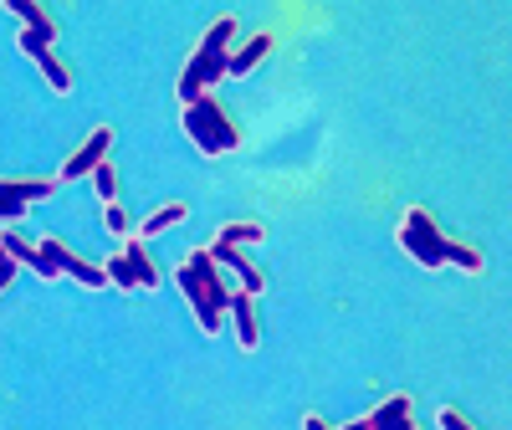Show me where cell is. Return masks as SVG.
Segmentation results:
<instances>
[{"label": "cell", "mask_w": 512, "mask_h": 430, "mask_svg": "<svg viewBox=\"0 0 512 430\" xmlns=\"http://www.w3.org/2000/svg\"><path fill=\"white\" fill-rule=\"evenodd\" d=\"M303 430H333L328 420H318V415H303Z\"/></svg>", "instance_id": "603a6c76"}, {"label": "cell", "mask_w": 512, "mask_h": 430, "mask_svg": "<svg viewBox=\"0 0 512 430\" xmlns=\"http://www.w3.org/2000/svg\"><path fill=\"white\" fill-rule=\"evenodd\" d=\"M57 180H0V226H16L31 215V205L52 200Z\"/></svg>", "instance_id": "8992f818"}, {"label": "cell", "mask_w": 512, "mask_h": 430, "mask_svg": "<svg viewBox=\"0 0 512 430\" xmlns=\"http://www.w3.org/2000/svg\"><path fill=\"white\" fill-rule=\"evenodd\" d=\"M0 251H6L16 267H31L41 282H57V277H62V272L47 262V256H41V246H36V241H26L21 231H0Z\"/></svg>", "instance_id": "8fae6325"}, {"label": "cell", "mask_w": 512, "mask_h": 430, "mask_svg": "<svg viewBox=\"0 0 512 430\" xmlns=\"http://www.w3.org/2000/svg\"><path fill=\"white\" fill-rule=\"evenodd\" d=\"M175 282H180L185 303H190V313H195V328L216 338V333L226 328V308H231V282H226V272L210 262V251H190L185 262H180V272H175Z\"/></svg>", "instance_id": "6da1fadb"}, {"label": "cell", "mask_w": 512, "mask_h": 430, "mask_svg": "<svg viewBox=\"0 0 512 430\" xmlns=\"http://www.w3.org/2000/svg\"><path fill=\"white\" fill-rule=\"evenodd\" d=\"M446 267H461V272H472V277H482V272H487L482 251H477V246H461V241H451V251H446Z\"/></svg>", "instance_id": "ac0fdd59"}, {"label": "cell", "mask_w": 512, "mask_h": 430, "mask_svg": "<svg viewBox=\"0 0 512 430\" xmlns=\"http://www.w3.org/2000/svg\"><path fill=\"white\" fill-rule=\"evenodd\" d=\"M262 236H267L262 221H231V226H221L216 246H246V241H262Z\"/></svg>", "instance_id": "e0dca14e"}, {"label": "cell", "mask_w": 512, "mask_h": 430, "mask_svg": "<svg viewBox=\"0 0 512 430\" xmlns=\"http://www.w3.org/2000/svg\"><path fill=\"white\" fill-rule=\"evenodd\" d=\"M231 36H236V16H216V21H210V31L195 41V52H190L185 72H180V103H190V98L210 93V88H216V82L226 77Z\"/></svg>", "instance_id": "3957f363"}, {"label": "cell", "mask_w": 512, "mask_h": 430, "mask_svg": "<svg viewBox=\"0 0 512 430\" xmlns=\"http://www.w3.org/2000/svg\"><path fill=\"white\" fill-rule=\"evenodd\" d=\"M16 272H21V267L11 262V256H0V292H6V287L16 282Z\"/></svg>", "instance_id": "7402d4cb"}, {"label": "cell", "mask_w": 512, "mask_h": 430, "mask_svg": "<svg viewBox=\"0 0 512 430\" xmlns=\"http://www.w3.org/2000/svg\"><path fill=\"white\" fill-rule=\"evenodd\" d=\"M226 323L236 328V343L251 354L256 343H262V323H256V297H246V292H236L231 287V308H226Z\"/></svg>", "instance_id": "4fadbf2b"}, {"label": "cell", "mask_w": 512, "mask_h": 430, "mask_svg": "<svg viewBox=\"0 0 512 430\" xmlns=\"http://www.w3.org/2000/svg\"><path fill=\"white\" fill-rule=\"evenodd\" d=\"M6 11L21 21V31H31V36H41V41H52V36H57L52 11H47V6H36V0H6Z\"/></svg>", "instance_id": "9a60e30c"}, {"label": "cell", "mask_w": 512, "mask_h": 430, "mask_svg": "<svg viewBox=\"0 0 512 430\" xmlns=\"http://www.w3.org/2000/svg\"><path fill=\"white\" fill-rule=\"evenodd\" d=\"M272 47H277V36H272V31H256L246 47H236V52L226 57V77H251L256 67L272 57Z\"/></svg>", "instance_id": "5bb4252c"}, {"label": "cell", "mask_w": 512, "mask_h": 430, "mask_svg": "<svg viewBox=\"0 0 512 430\" xmlns=\"http://www.w3.org/2000/svg\"><path fill=\"white\" fill-rule=\"evenodd\" d=\"M103 277H108L118 292H159V282H164V272L154 267V256H149V246H144L139 236H128L123 251L108 256Z\"/></svg>", "instance_id": "5b68a950"}, {"label": "cell", "mask_w": 512, "mask_h": 430, "mask_svg": "<svg viewBox=\"0 0 512 430\" xmlns=\"http://www.w3.org/2000/svg\"><path fill=\"white\" fill-rule=\"evenodd\" d=\"M103 231L113 236V241H128V231H134V221L123 215V205L113 200V205H103Z\"/></svg>", "instance_id": "d6986e66"}, {"label": "cell", "mask_w": 512, "mask_h": 430, "mask_svg": "<svg viewBox=\"0 0 512 430\" xmlns=\"http://www.w3.org/2000/svg\"><path fill=\"white\" fill-rule=\"evenodd\" d=\"M41 246V256L62 272V277H72V282H82V287H108V277H103V267H93V262H82V256L62 241V236H41L36 241Z\"/></svg>", "instance_id": "ba28073f"}, {"label": "cell", "mask_w": 512, "mask_h": 430, "mask_svg": "<svg viewBox=\"0 0 512 430\" xmlns=\"http://www.w3.org/2000/svg\"><path fill=\"white\" fill-rule=\"evenodd\" d=\"M93 185H98V195H103V205H113V200H118V169H113V159L93 169Z\"/></svg>", "instance_id": "ffe728a7"}, {"label": "cell", "mask_w": 512, "mask_h": 430, "mask_svg": "<svg viewBox=\"0 0 512 430\" xmlns=\"http://www.w3.org/2000/svg\"><path fill=\"white\" fill-rule=\"evenodd\" d=\"M0 256H6V251H0Z\"/></svg>", "instance_id": "cb8c5ba5"}, {"label": "cell", "mask_w": 512, "mask_h": 430, "mask_svg": "<svg viewBox=\"0 0 512 430\" xmlns=\"http://www.w3.org/2000/svg\"><path fill=\"white\" fill-rule=\"evenodd\" d=\"M180 221H185V205H180V200H169V205L149 210V221L139 226V241H149V236H164V231H175Z\"/></svg>", "instance_id": "2e32d148"}, {"label": "cell", "mask_w": 512, "mask_h": 430, "mask_svg": "<svg viewBox=\"0 0 512 430\" xmlns=\"http://www.w3.org/2000/svg\"><path fill=\"white\" fill-rule=\"evenodd\" d=\"M395 241H400V251L410 256L415 267H425V272H441V267H446L451 236L436 226V215L425 210V205H410V210L400 215V231H395Z\"/></svg>", "instance_id": "277c9868"}, {"label": "cell", "mask_w": 512, "mask_h": 430, "mask_svg": "<svg viewBox=\"0 0 512 430\" xmlns=\"http://www.w3.org/2000/svg\"><path fill=\"white\" fill-rule=\"evenodd\" d=\"M108 154H113V128L103 123V128H93L88 139H82L72 154H67V164H62V175H57V185H72V180H88L98 164H108Z\"/></svg>", "instance_id": "52a82bcc"}, {"label": "cell", "mask_w": 512, "mask_h": 430, "mask_svg": "<svg viewBox=\"0 0 512 430\" xmlns=\"http://www.w3.org/2000/svg\"><path fill=\"white\" fill-rule=\"evenodd\" d=\"M180 128H185V139L205 159H221V154H236L241 149V123L216 103V93H200V98L180 103Z\"/></svg>", "instance_id": "7a4b0ae2"}, {"label": "cell", "mask_w": 512, "mask_h": 430, "mask_svg": "<svg viewBox=\"0 0 512 430\" xmlns=\"http://www.w3.org/2000/svg\"><path fill=\"white\" fill-rule=\"evenodd\" d=\"M359 430H415V405H410V395L379 400L369 415H359Z\"/></svg>", "instance_id": "7c38bea8"}, {"label": "cell", "mask_w": 512, "mask_h": 430, "mask_svg": "<svg viewBox=\"0 0 512 430\" xmlns=\"http://www.w3.org/2000/svg\"><path fill=\"white\" fill-rule=\"evenodd\" d=\"M436 425H441V430H477L456 405H441V410H436Z\"/></svg>", "instance_id": "44dd1931"}, {"label": "cell", "mask_w": 512, "mask_h": 430, "mask_svg": "<svg viewBox=\"0 0 512 430\" xmlns=\"http://www.w3.org/2000/svg\"><path fill=\"white\" fill-rule=\"evenodd\" d=\"M205 251H210V262H216L221 272L236 277V292H246V297H262L267 292V277L256 272V262H246L241 246H205Z\"/></svg>", "instance_id": "30bf717a"}, {"label": "cell", "mask_w": 512, "mask_h": 430, "mask_svg": "<svg viewBox=\"0 0 512 430\" xmlns=\"http://www.w3.org/2000/svg\"><path fill=\"white\" fill-rule=\"evenodd\" d=\"M16 47L31 57V67L47 77V88L52 93H72V72H67V62L52 52V41H41V36H31V31H16Z\"/></svg>", "instance_id": "9c48e42d"}]
</instances>
